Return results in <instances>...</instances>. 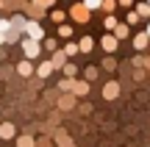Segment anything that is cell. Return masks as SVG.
<instances>
[{
	"instance_id": "obj_1",
	"label": "cell",
	"mask_w": 150,
	"mask_h": 147,
	"mask_svg": "<svg viewBox=\"0 0 150 147\" xmlns=\"http://www.w3.org/2000/svg\"><path fill=\"white\" fill-rule=\"evenodd\" d=\"M103 47H106V53H114V50H117V39L106 36V39H103Z\"/></svg>"
},
{
	"instance_id": "obj_2",
	"label": "cell",
	"mask_w": 150,
	"mask_h": 147,
	"mask_svg": "<svg viewBox=\"0 0 150 147\" xmlns=\"http://www.w3.org/2000/svg\"><path fill=\"white\" fill-rule=\"evenodd\" d=\"M117 89H120L117 83H106V89H103V94H106V100H108V97H117Z\"/></svg>"
},
{
	"instance_id": "obj_3",
	"label": "cell",
	"mask_w": 150,
	"mask_h": 147,
	"mask_svg": "<svg viewBox=\"0 0 150 147\" xmlns=\"http://www.w3.org/2000/svg\"><path fill=\"white\" fill-rule=\"evenodd\" d=\"M25 53H28V56H36V53H39V44L28 39V42H25Z\"/></svg>"
},
{
	"instance_id": "obj_4",
	"label": "cell",
	"mask_w": 150,
	"mask_h": 147,
	"mask_svg": "<svg viewBox=\"0 0 150 147\" xmlns=\"http://www.w3.org/2000/svg\"><path fill=\"white\" fill-rule=\"evenodd\" d=\"M72 14L78 17V20H86V17H89V11H86L83 6H75V8H72Z\"/></svg>"
},
{
	"instance_id": "obj_5",
	"label": "cell",
	"mask_w": 150,
	"mask_h": 147,
	"mask_svg": "<svg viewBox=\"0 0 150 147\" xmlns=\"http://www.w3.org/2000/svg\"><path fill=\"white\" fill-rule=\"evenodd\" d=\"M53 67H56V64H50V61H45V64L39 67V75H42V78H45V75H50V70H53Z\"/></svg>"
},
{
	"instance_id": "obj_6",
	"label": "cell",
	"mask_w": 150,
	"mask_h": 147,
	"mask_svg": "<svg viewBox=\"0 0 150 147\" xmlns=\"http://www.w3.org/2000/svg\"><path fill=\"white\" fill-rule=\"evenodd\" d=\"M0 136H3V139H11V136H14V128H11V125H3V128H0Z\"/></svg>"
},
{
	"instance_id": "obj_7",
	"label": "cell",
	"mask_w": 150,
	"mask_h": 147,
	"mask_svg": "<svg viewBox=\"0 0 150 147\" xmlns=\"http://www.w3.org/2000/svg\"><path fill=\"white\" fill-rule=\"evenodd\" d=\"M81 50H83V53H89V50H92V39H89V36L81 39Z\"/></svg>"
},
{
	"instance_id": "obj_8",
	"label": "cell",
	"mask_w": 150,
	"mask_h": 147,
	"mask_svg": "<svg viewBox=\"0 0 150 147\" xmlns=\"http://www.w3.org/2000/svg\"><path fill=\"white\" fill-rule=\"evenodd\" d=\"M28 31H31V36H33V39H39V36H42V31H39V25H33V22L28 25Z\"/></svg>"
},
{
	"instance_id": "obj_9",
	"label": "cell",
	"mask_w": 150,
	"mask_h": 147,
	"mask_svg": "<svg viewBox=\"0 0 150 147\" xmlns=\"http://www.w3.org/2000/svg\"><path fill=\"white\" fill-rule=\"evenodd\" d=\"M28 72H31V64H28V61H22V64H20V75H28Z\"/></svg>"
},
{
	"instance_id": "obj_10",
	"label": "cell",
	"mask_w": 150,
	"mask_h": 147,
	"mask_svg": "<svg viewBox=\"0 0 150 147\" xmlns=\"http://www.w3.org/2000/svg\"><path fill=\"white\" fill-rule=\"evenodd\" d=\"M72 92H78V94H83V92H86V83H72Z\"/></svg>"
},
{
	"instance_id": "obj_11",
	"label": "cell",
	"mask_w": 150,
	"mask_h": 147,
	"mask_svg": "<svg viewBox=\"0 0 150 147\" xmlns=\"http://www.w3.org/2000/svg\"><path fill=\"white\" fill-rule=\"evenodd\" d=\"M145 44H147V36H136V47L142 50V47H145Z\"/></svg>"
},
{
	"instance_id": "obj_12",
	"label": "cell",
	"mask_w": 150,
	"mask_h": 147,
	"mask_svg": "<svg viewBox=\"0 0 150 147\" xmlns=\"http://www.w3.org/2000/svg\"><path fill=\"white\" fill-rule=\"evenodd\" d=\"M100 3H103V0H86V6H89V8H97Z\"/></svg>"
},
{
	"instance_id": "obj_13",
	"label": "cell",
	"mask_w": 150,
	"mask_h": 147,
	"mask_svg": "<svg viewBox=\"0 0 150 147\" xmlns=\"http://www.w3.org/2000/svg\"><path fill=\"white\" fill-rule=\"evenodd\" d=\"M33 142H31V139H20V147H31Z\"/></svg>"
},
{
	"instance_id": "obj_14",
	"label": "cell",
	"mask_w": 150,
	"mask_h": 147,
	"mask_svg": "<svg viewBox=\"0 0 150 147\" xmlns=\"http://www.w3.org/2000/svg\"><path fill=\"white\" fill-rule=\"evenodd\" d=\"M120 3H122V6H131V3H134V0H120Z\"/></svg>"
},
{
	"instance_id": "obj_15",
	"label": "cell",
	"mask_w": 150,
	"mask_h": 147,
	"mask_svg": "<svg viewBox=\"0 0 150 147\" xmlns=\"http://www.w3.org/2000/svg\"><path fill=\"white\" fill-rule=\"evenodd\" d=\"M147 36H150V28H147Z\"/></svg>"
}]
</instances>
